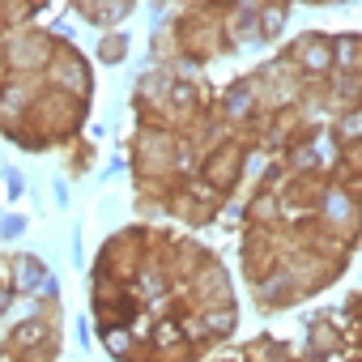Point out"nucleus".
I'll list each match as a JSON object with an SVG mask.
<instances>
[{
  "label": "nucleus",
  "mask_w": 362,
  "mask_h": 362,
  "mask_svg": "<svg viewBox=\"0 0 362 362\" xmlns=\"http://www.w3.org/2000/svg\"><path fill=\"white\" fill-rule=\"evenodd\" d=\"M119 56H124V35H107V39H103V47H98V60L115 64Z\"/></svg>",
  "instance_id": "1a4fd4ad"
},
{
  "label": "nucleus",
  "mask_w": 362,
  "mask_h": 362,
  "mask_svg": "<svg viewBox=\"0 0 362 362\" xmlns=\"http://www.w3.org/2000/svg\"><path fill=\"white\" fill-rule=\"evenodd\" d=\"M81 124H86V103L47 86V90L35 98V111H30L26 132H22V141H18V145H26V149L69 145V141H77Z\"/></svg>",
  "instance_id": "f257e3e1"
},
{
  "label": "nucleus",
  "mask_w": 362,
  "mask_h": 362,
  "mask_svg": "<svg viewBox=\"0 0 362 362\" xmlns=\"http://www.w3.org/2000/svg\"><path fill=\"white\" fill-rule=\"evenodd\" d=\"M60 354V324H56V303L47 298L26 324H18L0 349V362H56Z\"/></svg>",
  "instance_id": "f03ea898"
},
{
  "label": "nucleus",
  "mask_w": 362,
  "mask_h": 362,
  "mask_svg": "<svg viewBox=\"0 0 362 362\" xmlns=\"http://www.w3.org/2000/svg\"><path fill=\"white\" fill-rule=\"evenodd\" d=\"M9 264L18 269V273L9 277L13 294H22V290H30V286H39V281H43V264H39L35 256H9Z\"/></svg>",
  "instance_id": "0eeeda50"
},
{
  "label": "nucleus",
  "mask_w": 362,
  "mask_h": 362,
  "mask_svg": "<svg viewBox=\"0 0 362 362\" xmlns=\"http://www.w3.org/2000/svg\"><path fill=\"white\" fill-rule=\"evenodd\" d=\"M145 252H149V239H145L141 230H119V235L103 247L94 277H111V281L128 286V281L136 277V269L145 264Z\"/></svg>",
  "instance_id": "20e7f679"
},
{
  "label": "nucleus",
  "mask_w": 362,
  "mask_h": 362,
  "mask_svg": "<svg viewBox=\"0 0 362 362\" xmlns=\"http://www.w3.org/2000/svg\"><path fill=\"white\" fill-rule=\"evenodd\" d=\"M56 35L52 30H18L0 43V60L13 73V81H47V69H52V56H56Z\"/></svg>",
  "instance_id": "7ed1b4c3"
},
{
  "label": "nucleus",
  "mask_w": 362,
  "mask_h": 362,
  "mask_svg": "<svg viewBox=\"0 0 362 362\" xmlns=\"http://www.w3.org/2000/svg\"><path fill=\"white\" fill-rule=\"evenodd\" d=\"M9 298H13V286L0 277V315H5V307H9Z\"/></svg>",
  "instance_id": "9d476101"
},
{
  "label": "nucleus",
  "mask_w": 362,
  "mask_h": 362,
  "mask_svg": "<svg viewBox=\"0 0 362 362\" xmlns=\"http://www.w3.org/2000/svg\"><path fill=\"white\" fill-rule=\"evenodd\" d=\"M128 9H132V5H90V0H81V5H77V13H81V18H90V22H98V26L119 22Z\"/></svg>",
  "instance_id": "6e6552de"
},
{
  "label": "nucleus",
  "mask_w": 362,
  "mask_h": 362,
  "mask_svg": "<svg viewBox=\"0 0 362 362\" xmlns=\"http://www.w3.org/2000/svg\"><path fill=\"white\" fill-rule=\"evenodd\" d=\"M47 86L52 90H60V94H73V98H90V90H94V73H90V64H86V56L69 43V39H60L56 43V56H52V69H47Z\"/></svg>",
  "instance_id": "39448f33"
},
{
  "label": "nucleus",
  "mask_w": 362,
  "mask_h": 362,
  "mask_svg": "<svg viewBox=\"0 0 362 362\" xmlns=\"http://www.w3.org/2000/svg\"><path fill=\"white\" fill-rule=\"evenodd\" d=\"M235 175H239V149L222 145V149L205 162V179H209L214 188H226V184H235Z\"/></svg>",
  "instance_id": "423d86ee"
}]
</instances>
